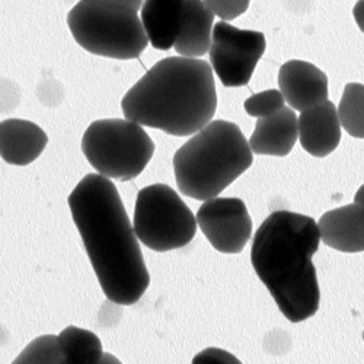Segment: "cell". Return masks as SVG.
Wrapping results in <instances>:
<instances>
[{
	"mask_svg": "<svg viewBox=\"0 0 364 364\" xmlns=\"http://www.w3.org/2000/svg\"><path fill=\"white\" fill-rule=\"evenodd\" d=\"M216 83L201 58L168 57L150 68L121 101L126 118L166 134H196L215 117Z\"/></svg>",
	"mask_w": 364,
	"mask_h": 364,
	"instance_id": "cell-3",
	"label": "cell"
},
{
	"mask_svg": "<svg viewBox=\"0 0 364 364\" xmlns=\"http://www.w3.org/2000/svg\"><path fill=\"white\" fill-rule=\"evenodd\" d=\"M254 162L250 141L230 121L215 119L173 155L179 191L194 200L218 197Z\"/></svg>",
	"mask_w": 364,
	"mask_h": 364,
	"instance_id": "cell-4",
	"label": "cell"
},
{
	"mask_svg": "<svg viewBox=\"0 0 364 364\" xmlns=\"http://www.w3.org/2000/svg\"><path fill=\"white\" fill-rule=\"evenodd\" d=\"M321 240L347 254L364 251V207L355 203L331 210L319 219Z\"/></svg>",
	"mask_w": 364,
	"mask_h": 364,
	"instance_id": "cell-13",
	"label": "cell"
},
{
	"mask_svg": "<svg viewBox=\"0 0 364 364\" xmlns=\"http://www.w3.org/2000/svg\"><path fill=\"white\" fill-rule=\"evenodd\" d=\"M197 218L178 193L166 184L139 191L133 226L144 247L168 252L187 247L197 232Z\"/></svg>",
	"mask_w": 364,
	"mask_h": 364,
	"instance_id": "cell-7",
	"label": "cell"
},
{
	"mask_svg": "<svg viewBox=\"0 0 364 364\" xmlns=\"http://www.w3.org/2000/svg\"><path fill=\"white\" fill-rule=\"evenodd\" d=\"M184 0H144L140 19L149 43L158 50H171L178 38Z\"/></svg>",
	"mask_w": 364,
	"mask_h": 364,
	"instance_id": "cell-16",
	"label": "cell"
},
{
	"mask_svg": "<svg viewBox=\"0 0 364 364\" xmlns=\"http://www.w3.org/2000/svg\"><path fill=\"white\" fill-rule=\"evenodd\" d=\"M299 141L315 158L331 155L341 141V121L336 105L326 100L301 111L299 117Z\"/></svg>",
	"mask_w": 364,
	"mask_h": 364,
	"instance_id": "cell-11",
	"label": "cell"
},
{
	"mask_svg": "<svg viewBox=\"0 0 364 364\" xmlns=\"http://www.w3.org/2000/svg\"><path fill=\"white\" fill-rule=\"evenodd\" d=\"M194 364H239L240 361L222 348H205L193 358Z\"/></svg>",
	"mask_w": 364,
	"mask_h": 364,
	"instance_id": "cell-22",
	"label": "cell"
},
{
	"mask_svg": "<svg viewBox=\"0 0 364 364\" xmlns=\"http://www.w3.org/2000/svg\"><path fill=\"white\" fill-rule=\"evenodd\" d=\"M265 47L262 33L239 29L226 21H220L213 29L208 51L210 62L225 86H245L264 55Z\"/></svg>",
	"mask_w": 364,
	"mask_h": 364,
	"instance_id": "cell-8",
	"label": "cell"
},
{
	"mask_svg": "<svg viewBox=\"0 0 364 364\" xmlns=\"http://www.w3.org/2000/svg\"><path fill=\"white\" fill-rule=\"evenodd\" d=\"M354 203H355V204H358V205H363V207H364V186H361V187L358 188V191L355 193Z\"/></svg>",
	"mask_w": 364,
	"mask_h": 364,
	"instance_id": "cell-25",
	"label": "cell"
},
{
	"mask_svg": "<svg viewBox=\"0 0 364 364\" xmlns=\"http://www.w3.org/2000/svg\"><path fill=\"white\" fill-rule=\"evenodd\" d=\"M284 104L286 100L280 89H268L250 97L245 101L244 108L251 117L264 118L279 112L282 108H284Z\"/></svg>",
	"mask_w": 364,
	"mask_h": 364,
	"instance_id": "cell-20",
	"label": "cell"
},
{
	"mask_svg": "<svg viewBox=\"0 0 364 364\" xmlns=\"http://www.w3.org/2000/svg\"><path fill=\"white\" fill-rule=\"evenodd\" d=\"M58 346L69 364H100L105 355L97 333L77 326H68L60 332Z\"/></svg>",
	"mask_w": 364,
	"mask_h": 364,
	"instance_id": "cell-17",
	"label": "cell"
},
{
	"mask_svg": "<svg viewBox=\"0 0 364 364\" xmlns=\"http://www.w3.org/2000/svg\"><path fill=\"white\" fill-rule=\"evenodd\" d=\"M215 16L203 0H184V14L173 46L176 54L190 58L207 54L213 38Z\"/></svg>",
	"mask_w": 364,
	"mask_h": 364,
	"instance_id": "cell-15",
	"label": "cell"
},
{
	"mask_svg": "<svg viewBox=\"0 0 364 364\" xmlns=\"http://www.w3.org/2000/svg\"><path fill=\"white\" fill-rule=\"evenodd\" d=\"M196 218L211 247L222 254L242 252L251 239L252 219L240 198H210L198 208Z\"/></svg>",
	"mask_w": 364,
	"mask_h": 364,
	"instance_id": "cell-9",
	"label": "cell"
},
{
	"mask_svg": "<svg viewBox=\"0 0 364 364\" xmlns=\"http://www.w3.org/2000/svg\"><path fill=\"white\" fill-rule=\"evenodd\" d=\"M319 242L318 223L287 210L271 213L254 236L252 267L293 323L312 318L319 309L321 291L312 262Z\"/></svg>",
	"mask_w": 364,
	"mask_h": 364,
	"instance_id": "cell-2",
	"label": "cell"
},
{
	"mask_svg": "<svg viewBox=\"0 0 364 364\" xmlns=\"http://www.w3.org/2000/svg\"><path fill=\"white\" fill-rule=\"evenodd\" d=\"M353 15L360 28V31L364 33V0H358V2L355 4V6L353 9Z\"/></svg>",
	"mask_w": 364,
	"mask_h": 364,
	"instance_id": "cell-23",
	"label": "cell"
},
{
	"mask_svg": "<svg viewBox=\"0 0 364 364\" xmlns=\"http://www.w3.org/2000/svg\"><path fill=\"white\" fill-rule=\"evenodd\" d=\"M68 203L104 294L117 305H134L146 293L150 276L114 182L101 173H87Z\"/></svg>",
	"mask_w": 364,
	"mask_h": 364,
	"instance_id": "cell-1",
	"label": "cell"
},
{
	"mask_svg": "<svg viewBox=\"0 0 364 364\" xmlns=\"http://www.w3.org/2000/svg\"><path fill=\"white\" fill-rule=\"evenodd\" d=\"M279 86L294 111H305L328 100V77L312 63L290 60L279 72Z\"/></svg>",
	"mask_w": 364,
	"mask_h": 364,
	"instance_id": "cell-10",
	"label": "cell"
},
{
	"mask_svg": "<svg viewBox=\"0 0 364 364\" xmlns=\"http://www.w3.org/2000/svg\"><path fill=\"white\" fill-rule=\"evenodd\" d=\"M15 364H60L65 357L60 351L58 337L41 336L29 343L15 358Z\"/></svg>",
	"mask_w": 364,
	"mask_h": 364,
	"instance_id": "cell-19",
	"label": "cell"
},
{
	"mask_svg": "<svg viewBox=\"0 0 364 364\" xmlns=\"http://www.w3.org/2000/svg\"><path fill=\"white\" fill-rule=\"evenodd\" d=\"M338 117L343 129L350 136L364 139V85H346L338 107Z\"/></svg>",
	"mask_w": 364,
	"mask_h": 364,
	"instance_id": "cell-18",
	"label": "cell"
},
{
	"mask_svg": "<svg viewBox=\"0 0 364 364\" xmlns=\"http://www.w3.org/2000/svg\"><path fill=\"white\" fill-rule=\"evenodd\" d=\"M108 2H115V4H121V5H126L133 8L134 11H139L143 5L144 0H108Z\"/></svg>",
	"mask_w": 364,
	"mask_h": 364,
	"instance_id": "cell-24",
	"label": "cell"
},
{
	"mask_svg": "<svg viewBox=\"0 0 364 364\" xmlns=\"http://www.w3.org/2000/svg\"><path fill=\"white\" fill-rule=\"evenodd\" d=\"M363 338H364V333H363Z\"/></svg>",
	"mask_w": 364,
	"mask_h": 364,
	"instance_id": "cell-26",
	"label": "cell"
},
{
	"mask_svg": "<svg viewBox=\"0 0 364 364\" xmlns=\"http://www.w3.org/2000/svg\"><path fill=\"white\" fill-rule=\"evenodd\" d=\"M82 151L98 173L118 181H132L147 166L155 143L141 124L129 118L98 119L82 137Z\"/></svg>",
	"mask_w": 364,
	"mask_h": 364,
	"instance_id": "cell-6",
	"label": "cell"
},
{
	"mask_svg": "<svg viewBox=\"0 0 364 364\" xmlns=\"http://www.w3.org/2000/svg\"><path fill=\"white\" fill-rule=\"evenodd\" d=\"M207 8L222 21H233L250 8L251 0H203Z\"/></svg>",
	"mask_w": 364,
	"mask_h": 364,
	"instance_id": "cell-21",
	"label": "cell"
},
{
	"mask_svg": "<svg viewBox=\"0 0 364 364\" xmlns=\"http://www.w3.org/2000/svg\"><path fill=\"white\" fill-rule=\"evenodd\" d=\"M299 140V117L290 107L269 117L258 118L250 139L252 154L267 156H287Z\"/></svg>",
	"mask_w": 364,
	"mask_h": 364,
	"instance_id": "cell-12",
	"label": "cell"
},
{
	"mask_svg": "<svg viewBox=\"0 0 364 364\" xmlns=\"http://www.w3.org/2000/svg\"><path fill=\"white\" fill-rule=\"evenodd\" d=\"M68 25L83 50L101 57L137 58L149 44L137 11L108 0H80L69 12Z\"/></svg>",
	"mask_w": 364,
	"mask_h": 364,
	"instance_id": "cell-5",
	"label": "cell"
},
{
	"mask_svg": "<svg viewBox=\"0 0 364 364\" xmlns=\"http://www.w3.org/2000/svg\"><path fill=\"white\" fill-rule=\"evenodd\" d=\"M46 132L33 121L9 118L0 124V156L9 165L26 166L43 154Z\"/></svg>",
	"mask_w": 364,
	"mask_h": 364,
	"instance_id": "cell-14",
	"label": "cell"
}]
</instances>
